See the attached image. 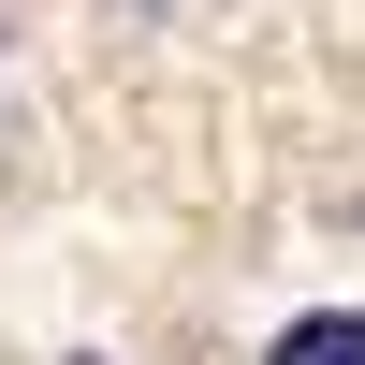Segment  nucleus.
I'll list each match as a JSON object with an SVG mask.
<instances>
[{
	"label": "nucleus",
	"instance_id": "f257e3e1",
	"mask_svg": "<svg viewBox=\"0 0 365 365\" xmlns=\"http://www.w3.org/2000/svg\"><path fill=\"white\" fill-rule=\"evenodd\" d=\"M263 365H365V307H322V322H292Z\"/></svg>",
	"mask_w": 365,
	"mask_h": 365
}]
</instances>
